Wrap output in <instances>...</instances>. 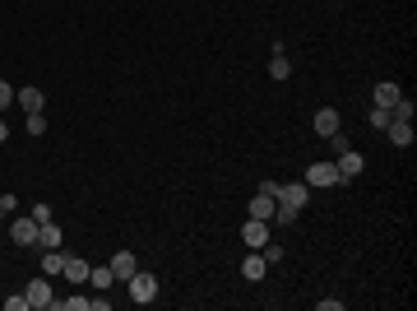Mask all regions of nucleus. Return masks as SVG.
I'll use <instances>...</instances> for the list:
<instances>
[{
  "instance_id": "9b49d317",
  "label": "nucleus",
  "mask_w": 417,
  "mask_h": 311,
  "mask_svg": "<svg viewBox=\"0 0 417 311\" xmlns=\"http://www.w3.org/2000/svg\"><path fill=\"white\" fill-rule=\"evenodd\" d=\"M264 274H269V260H264L260 251H250L246 260H241V279H250V283H260Z\"/></svg>"
},
{
  "instance_id": "0eeeda50",
  "label": "nucleus",
  "mask_w": 417,
  "mask_h": 311,
  "mask_svg": "<svg viewBox=\"0 0 417 311\" xmlns=\"http://www.w3.org/2000/svg\"><path fill=\"white\" fill-rule=\"evenodd\" d=\"M135 269H139V256H135V251H116V256H111V279H116V283H125Z\"/></svg>"
},
{
  "instance_id": "4be33fe9",
  "label": "nucleus",
  "mask_w": 417,
  "mask_h": 311,
  "mask_svg": "<svg viewBox=\"0 0 417 311\" xmlns=\"http://www.w3.org/2000/svg\"><path fill=\"white\" fill-rule=\"evenodd\" d=\"M5 311H28V297L19 293V297H5Z\"/></svg>"
},
{
  "instance_id": "ddd939ff",
  "label": "nucleus",
  "mask_w": 417,
  "mask_h": 311,
  "mask_svg": "<svg viewBox=\"0 0 417 311\" xmlns=\"http://www.w3.org/2000/svg\"><path fill=\"white\" fill-rule=\"evenodd\" d=\"M288 75H293V65H288V47H283V42H274V61H269V79H278V84H283Z\"/></svg>"
},
{
  "instance_id": "9d476101",
  "label": "nucleus",
  "mask_w": 417,
  "mask_h": 311,
  "mask_svg": "<svg viewBox=\"0 0 417 311\" xmlns=\"http://www.w3.org/2000/svg\"><path fill=\"white\" fill-rule=\"evenodd\" d=\"M385 135H389V144H394V149H413V121H389Z\"/></svg>"
},
{
  "instance_id": "f8f14e48",
  "label": "nucleus",
  "mask_w": 417,
  "mask_h": 311,
  "mask_svg": "<svg viewBox=\"0 0 417 311\" xmlns=\"http://www.w3.org/2000/svg\"><path fill=\"white\" fill-rule=\"evenodd\" d=\"M334 130H343L339 112H334V107H320V112H315V135H324V140H329Z\"/></svg>"
},
{
  "instance_id": "4468645a",
  "label": "nucleus",
  "mask_w": 417,
  "mask_h": 311,
  "mask_svg": "<svg viewBox=\"0 0 417 311\" xmlns=\"http://www.w3.org/2000/svg\"><path fill=\"white\" fill-rule=\"evenodd\" d=\"M89 269H93V265H84L79 256H65V265H61V274L70 283H89Z\"/></svg>"
},
{
  "instance_id": "2eb2a0df",
  "label": "nucleus",
  "mask_w": 417,
  "mask_h": 311,
  "mask_svg": "<svg viewBox=\"0 0 417 311\" xmlns=\"http://www.w3.org/2000/svg\"><path fill=\"white\" fill-rule=\"evenodd\" d=\"M274 209H278V200L269 195V190H260V195L250 200V218H264V223H269V218H274Z\"/></svg>"
},
{
  "instance_id": "423d86ee",
  "label": "nucleus",
  "mask_w": 417,
  "mask_h": 311,
  "mask_svg": "<svg viewBox=\"0 0 417 311\" xmlns=\"http://www.w3.org/2000/svg\"><path fill=\"white\" fill-rule=\"evenodd\" d=\"M24 297H28V311H42V307H51L56 297H51V283L46 279H33L28 288H24Z\"/></svg>"
},
{
  "instance_id": "6e6552de",
  "label": "nucleus",
  "mask_w": 417,
  "mask_h": 311,
  "mask_svg": "<svg viewBox=\"0 0 417 311\" xmlns=\"http://www.w3.org/2000/svg\"><path fill=\"white\" fill-rule=\"evenodd\" d=\"M241 242H246L250 251H260L264 242H269V223H264V218H250V223H241Z\"/></svg>"
},
{
  "instance_id": "39448f33",
  "label": "nucleus",
  "mask_w": 417,
  "mask_h": 311,
  "mask_svg": "<svg viewBox=\"0 0 417 311\" xmlns=\"http://www.w3.org/2000/svg\"><path fill=\"white\" fill-rule=\"evenodd\" d=\"M306 186H343L339 168H334V163H311L306 168Z\"/></svg>"
},
{
  "instance_id": "7ed1b4c3",
  "label": "nucleus",
  "mask_w": 417,
  "mask_h": 311,
  "mask_svg": "<svg viewBox=\"0 0 417 311\" xmlns=\"http://www.w3.org/2000/svg\"><path fill=\"white\" fill-rule=\"evenodd\" d=\"M10 242H15V247H37V218H15V223H10Z\"/></svg>"
},
{
  "instance_id": "1a4fd4ad",
  "label": "nucleus",
  "mask_w": 417,
  "mask_h": 311,
  "mask_svg": "<svg viewBox=\"0 0 417 311\" xmlns=\"http://www.w3.org/2000/svg\"><path fill=\"white\" fill-rule=\"evenodd\" d=\"M371 98H376V107H394V103H399V98H403V89H399V84H394V79H380V84H376V94H371Z\"/></svg>"
},
{
  "instance_id": "6ab92c4d",
  "label": "nucleus",
  "mask_w": 417,
  "mask_h": 311,
  "mask_svg": "<svg viewBox=\"0 0 417 311\" xmlns=\"http://www.w3.org/2000/svg\"><path fill=\"white\" fill-rule=\"evenodd\" d=\"M89 283H93V288H111V283H116V279H111V265H98V269H89Z\"/></svg>"
},
{
  "instance_id": "b1692460",
  "label": "nucleus",
  "mask_w": 417,
  "mask_h": 311,
  "mask_svg": "<svg viewBox=\"0 0 417 311\" xmlns=\"http://www.w3.org/2000/svg\"><path fill=\"white\" fill-rule=\"evenodd\" d=\"M33 218L37 223H51V204H33Z\"/></svg>"
},
{
  "instance_id": "aec40b11",
  "label": "nucleus",
  "mask_w": 417,
  "mask_h": 311,
  "mask_svg": "<svg viewBox=\"0 0 417 311\" xmlns=\"http://www.w3.org/2000/svg\"><path fill=\"white\" fill-rule=\"evenodd\" d=\"M24 125H28V135H46V116L42 112H28V121Z\"/></svg>"
},
{
  "instance_id": "393cba45",
  "label": "nucleus",
  "mask_w": 417,
  "mask_h": 311,
  "mask_svg": "<svg viewBox=\"0 0 417 311\" xmlns=\"http://www.w3.org/2000/svg\"><path fill=\"white\" fill-rule=\"evenodd\" d=\"M5 140H10V125H5V121H0V144H5Z\"/></svg>"
},
{
  "instance_id": "20e7f679",
  "label": "nucleus",
  "mask_w": 417,
  "mask_h": 311,
  "mask_svg": "<svg viewBox=\"0 0 417 311\" xmlns=\"http://www.w3.org/2000/svg\"><path fill=\"white\" fill-rule=\"evenodd\" d=\"M334 168H339V181H343V186H348L353 177H362V168H367V158L357 154V149H343V154H339V163H334Z\"/></svg>"
},
{
  "instance_id": "a878e982",
  "label": "nucleus",
  "mask_w": 417,
  "mask_h": 311,
  "mask_svg": "<svg viewBox=\"0 0 417 311\" xmlns=\"http://www.w3.org/2000/svg\"><path fill=\"white\" fill-rule=\"evenodd\" d=\"M0 214H5V209H0Z\"/></svg>"
},
{
  "instance_id": "5701e85b",
  "label": "nucleus",
  "mask_w": 417,
  "mask_h": 311,
  "mask_svg": "<svg viewBox=\"0 0 417 311\" xmlns=\"http://www.w3.org/2000/svg\"><path fill=\"white\" fill-rule=\"evenodd\" d=\"M10 103H15V89H10V84H5V79H0V112L10 107Z\"/></svg>"
},
{
  "instance_id": "a211bd4d",
  "label": "nucleus",
  "mask_w": 417,
  "mask_h": 311,
  "mask_svg": "<svg viewBox=\"0 0 417 311\" xmlns=\"http://www.w3.org/2000/svg\"><path fill=\"white\" fill-rule=\"evenodd\" d=\"M61 265H65V251L51 247V251L42 256V274H46V279H51V274H61Z\"/></svg>"
},
{
  "instance_id": "dca6fc26",
  "label": "nucleus",
  "mask_w": 417,
  "mask_h": 311,
  "mask_svg": "<svg viewBox=\"0 0 417 311\" xmlns=\"http://www.w3.org/2000/svg\"><path fill=\"white\" fill-rule=\"evenodd\" d=\"M19 107H24V112H42L46 107V98H42V89H19Z\"/></svg>"
},
{
  "instance_id": "f3484780",
  "label": "nucleus",
  "mask_w": 417,
  "mask_h": 311,
  "mask_svg": "<svg viewBox=\"0 0 417 311\" xmlns=\"http://www.w3.org/2000/svg\"><path fill=\"white\" fill-rule=\"evenodd\" d=\"M37 247H42V251L61 247V228H56V223H37Z\"/></svg>"
},
{
  "instance_id": "412c9836",
  "label": "nucleus",
  "mask_w": 417,
  "mask_h": 311,
  "mask_svg": "<svg viewBox=\"0 0 417 311\" xmlns=\"http://www.w3.org/2000/svg\"><path fill=\"white\" fill-rule=\"evenodd\" d=\"M389 121H394V116H389V112L385 107H371V125H376V130H385V125Z\"/></svg>"
},
{
  "instance_id": "f03ea898",
  "label": "nucleus",
  "mask_w": 417,
  "mask_h": 311,
  "mask_svg": "<svg viewBox=\"0 0 417 311\" xmlns=\"http://www.w3.org/2000/svg\"><path fill=\"white\" fill-rule=\"evenodd\" d=\"M278 204H288V209L302 214V209L311 204V186L306 181H278Z\"/></svg>"
},
{
  "instance_id": "f257e3e1",
  "label": "nucleus",
  "mask_w": 417,
  "mask_h": 311,
  "mask_svg": "<svg viewBox=\"0 0 417 311\" xmlns=\"http://www.w3.org/2000/svg\"><path fill=\"white\" fill-rule=\"evenodd\" d=\"M125 288H130V302H139V307H149V302L158 297V279L144 274V269H135V274L125 279Z\"/></svg>"
}]
</instances>
